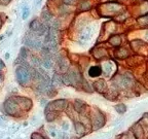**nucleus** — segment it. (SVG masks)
Here are the masks:
<instances>
[{
	"instance_id": "bb28decb",
	"label": "nucleus",
	"mask_w": 148,
	"mask_h": 139,
	"mask_svg": "<svg viewBox=\"0 0 148 139\" xmlns=\"http://www.w3.org/2000/svg\"><path fill=\"white\" fill-rule=\"evenodd\" d=\"M141 122L144 124V125L148 127V114H143V116H142V118H141Z\"/></svg>"
},
{
	"instance_id": "9d476101",
	"label": "nucleus",
	"mask_w": 148,
	"mask_h": 139,
	"mask_svg": "<svg viewBox=\"0 0 148 139\" xmlns=\"http://www.w3.org/2000/svg\"><path fill=\"white\" fill-rule=\"evenodd\" d=\"M133 133H134L137 139H144V131L139 123L135 124L133 126Z\"/></svg>"
},
{
	"instance_id": "f704fd0d",
	"label": "nucleus",
	"mask_w": 148,
	"mask_h": 139,
	"mask_svg": "<svg viewBox=\"0 0 148 139\" xmlns=\"http://www.w3.org/2000/svg\"><path fill=\"white\" fill-rule=\"evenodd\" d=\"M2 81V76H1V74H0V83Z\"/></svg>"
},
{
	"instance_id": "412c9836",
	"label": "nucleus",
	"mask_w": 148,
	"mask_h": 139,
	"mask_svg": "<svg viewBox=\"0 0 148 139\" xmlns=\"http://www.w3.org/2000/svg\"><path fill=\"white\" fill-rule=\"evenodd\" d=\"M119 139H137V138H136V136L134 135V133L127 132V133H125V134L120 135Z\"/></svg>"
},
{
	"instance_id": "a211bd4d",
	"label": "nucleus",
	"mask_w": 148,
	"mask_h": 139,
	"mask_svg": "<svg viewBox=\"0 0 148 139\" xmlns=\"http://www.w3.org/2000/svg\"><path fill=\"white\" fill-rule=\"evenodd\" d=\"M109 43L112 44L113 46H119L120 43H121V39H120V37L118 35H115V36H112L109 39Z\"/></svg>"
},
{
	"instance_id": "423d86ee",
	"label": "nucleus",
	"mask_w": 148,
	"mask_h": 139,
	"mask_svg": "<svg viewBox=\"0 0 148 139\" xmlns=\"http://www.w3.org/2000/svg\"><path fill=\"white\" fill-rule=\"evenodd\" d=\"M30 29L33 31V33L37 35H43L45 32H47V29L40 23L39 21H37V20H34L30 23Z\"/></svg>"
},
{
	"instance_id": "473e14b6",
	"label": "nucleus",
	"mask_w": 148,
	"mask_h": 139,
	"mask_svg": "<svg viewBox=\"0 0 148 139\" xmlns=\"http://www.w3.org/2000/svg\"><path fill=\"white\" fill-rule=\"evenodd\" d=\"M5 58H6V59H8V58H9V54H8V53H7L6 55H5Z\"/></svg>"
},
{
	"instance_id": "20e7f679",
	"label": "nucleus",
	"mask_w": 148,
	"mask_h": 139,
	"mask_svg": "<svg viewBox=\"0 0 148 139\" xmlns=\"http://www.w3.org/2000/svg\"><path fill=\"white\" fill-rule=\"evenodd\" d=\"M92 127H94V129H95V130L102 128L103 126H104V124H105V116H104V114H102L100 110H97L95 114H94V116H92Z\"/></svg>"
},
{
	"instance_id": "2f4dec72",
	"label": "nucleus",
	"mask_w": 148,
	"mask_h": 139,
	"mask_svg": "<svg viewBox=\"0 0 148 139\" xmlns=\"http://www.w3.org/2000/svg\"><path fill=\"white\" fill-rule=\"evenodd\" d=\"M2 1H3L4 3H8L9 1H10V0H2Z\"/></svg>"
},
{
	"instance_id": "393cba45",
	"label": "nucleus",
	"mask_w": 148,
	"mask_h": 139,
	"mask_svg": "<svg viewBox=\"0 0 148 139\" xmlns=\"http://www.w3.org/2000/svg\"><path fill=\"white\" fill-rule=\"evenodd\" d=\"M28 56V50L26 49V47H22L21 49V55H20V57H21L22 59H26Z\"/></svg>"
},
{
	"instance_id": "f8f14e48",
	"label": "nucleus",
	"mask_w": 148,
	"mask_h": 139,
	"mask_svg": "<svg viewBox=\"0 0 148 139\" xmlns=\"http://www.w3.org/2000/svg\"><path fill=\"white\" fill-rule=\"evenodd\" d=\"M102 73V67L100 66H92L88 69V74L90 77H98Z\"/></svg>"
},
{
	"instance_id": "f03ea898",
	"label": "nucleus",
	"mask_w": 148,
	"mask_h": 139,
	"mask_svg": "<svg viewBox=\"0 0 148 139\" xmlns=\"http://www.w3.org/2000/svg\"><path fill=\"white\" fill-rule=\"evenodd\" d=\"M16 78L21 86H26L31 79V72L28 67L20 66L16 69Z\"/></svg>"
},
{
	"instance_id": "c9c22d12",
	"label": "nucleus",
	"mask_w": 148,
	"mask_h": 139,
	"mask_svg": "<svg viewBox=\"0 0 148 139\" xmlns=\"http://www.w3.org/2000/svg\"><path fill=\"white\" fill-rule=\"evenodd\" d=\"M0 27H1V19H0Z\"/></svg>"
},
{
	"instance_id": "a878e982",
	"label": "nucleus",
	"mask_w": 148,
	"mask_h": 139,
	"mask_svg": "<svg viewBox=\"0 0 148 139\" xmlns=\"http://www.w3.org/2000/svg\"><path fill=\"white\" fill-rule=\"evenodd\" d=\"M29 14H30V10H29V8H28L27 6L24 7V9H23V16H22V18H23L24 20H26V19L29 17Z\"/></svg>"
},
{
	"instance_id": "7ed1b4c3",
	"label": "nucleus",
	"mask_w": 148,
	"mask_h": 139,
	"mask_svg": "<svg viewBox=\"0 0 148 139\" xmlns=\"http://www.w3.org/2000/svg\"><path fill=\"white\" fill-rule=\"evenodd\" d=\"M67 106H68V102L65 99L56 100V101L51 102V103H49V104L46 105L45 114L51 112V111H56V112H58V111H64L65 109L67 108Z\"/></svg>"
},
{
	"instance_id": "aec40b11",
	"label": "nucleus",
	"mask_w": 148,
	"mask_h": 139,
	"mask_svg": "<svg viewBox=\"0 0 148 139\" xmlns=\"http://www.w3.org/2000/svg\"><path fill=\"white\" fill-rule=\"evenodd\" d=\"M114 108H115V110L117 111L118 114H125V110H127V107H125V105L123 104V103L115 105V106H114Z\"/></svg>"
},
{
	"instance_id": "2eb2a0df",
	"label": "nucleus",
	"mask_w": 148,
	"mask_h": 139,
	"mask_svg": "<svg viewBox=\"0 0 148 139\" xmlns=\"http://www.w3.org/2000/svg\"><path fill=\"white\" fill-rule=\"evenodd\" d=\"M42 64H43V66L46 68V69H49V68H51V66H53V60H51V58L49 57V53H47V56H46L45 58L43 59V61H42Z\"/></svg>"
},
{
	"instance_id": "b1692460",
	"label": "nucleus",
	"mask_w": 148,
	"mask_h": 139,
	"mask_svg": "<svg viewBox=\"0 0 148 139\" xmlns=\"http://www.w3.org/2000/svg\"><path fill=\"white\" fill-rule=\"evenodd\" d=\"M42 18H43L44 21L49 22L51 20V14H49V12H42Z\"/></svg>"
},
{
	"instance_id": "cd10ccee",
	"label": "nucleus",
	"mask_w": 148,
	"mask_h": 139,
	"mask_svg": "<svg viewBox=\"0 0 148 139\" xmlns=\"http://www.w3.org/2000/svg\"><path fill=\"white\" fill-rule=\"evenodd\" d=\"M5 68V64L1 59H0V70H3Z\"/></svg>"
},
{
	"instance_id": "0eeeda50",
	"label": "nucleus",
	"mask_w": 148,
	"mask_h": 139,
	"mask_svg": "<svg viewBox=\"0 0 148 139\" xmlns=\"http://www.w3.org/2000/svg\"><path fill=\"white\" fill-rule=\"evenodd\" d=\"M24 42H25L26 45L30 46L32 49H39V47H41V42L37 39V37L33 36V35H26Z\"/></svg>"
},
{
	"instance_id": "4468645a",
	"label": "nucleus",
	"mask_w": 148,
	"mask_h": 139,
	"mask_svg": "<svg viewBox=\"0 0 148 139\" xmlns=\"http://www.w3.org/2000/svg\"><path fill=\"white\" fill-rule=\"evenodd\" d=\"M92 55H94V57L96 59H102L103 57H105L107 55V52L104 49L99 47V49H96L92 51Z\"/></svg>"
},
{
	"instance_id": "f3484780",
	"label": "nucleus",
	"mask_w": 148,
	"mask_h": 139,
	"mask_svg": "<svg viewBox=\"0 0 148 139\" xmlns=\"http://www.w3.org/2000/svg\"><path fill=\"white\" fill-rule=\"evenodd\" d=\"M58 65H59V67H60L62 70H66L68 68V63H67V61H66V59H65L64 57H59Z\"/></svg>"
},
{
	"instance_id": "ddd939ff",
	"label": "nucleus",
	"mask_w": 148,
	"mask_h": 139,
	"mask_svg": "<svg viewBox=\"0 0 148 139\" xmlns=\"http://www.w3.org/2000/svg\"><path fill=\"white\" fill-rule=\"evenodd\" d=\"M74 128H75V132L78 135H82L86 133V126L83 125V123H81V122H75Z\"/></svg>"
},
{
	"instance_id": "9b49d317",
	"label": "nucleus",
	"mask_w": 148,
	"mask_h": 139,
	"mask_svg": "<svg viewBox=\"0 0 148 139\" xmlns=\"http://www.w3.org/2000/svg\"><path fill=\"white\" fill-rule=\"evenodd\" d=\"M90 35H92V33H90V28H86V29H83L82 32H81L80 34V40H79V42L80 43H83V42L88 41V39H90Z\"/></svg>"
},
{
	"instance_id": "c756f323",
	"label": "nucleus",
	"mask_w": 148,
	"mask_h": 139,
	"mask_svg": "<svg viewBox=\"0 0 148 139\" xmlns=\"http://www.w3.org/2000/svg\"><path fill=\"white\" fill-rule=\"evenodd\" d=\"M63 2H64L65 4H70V3L72 2V0H63Z\"/></svg>"
},
{
	"instance_id": "1a4fd4ad",
	"label": "nucleus",
	"mask_w": 148,
	"mask_h": 139,
	"mask_svg": "<svg viewBox=\"0 0 148 139\" xmlns=\"http://www.w3.org/2000/svg\"><path fill=\"white\" fill-rule=\"evenodd\" d=\"M73 106H74L75 111L78 112V114H84V111H86V104L82 100H79V99H76L74 101Z\"/></svg>"
},
{
	"instance_id": "6ab92c4d",
	"label": "nucleus",
	"mask_w": 148,
	"mask_h": 139,
	"mask_svg": "<svg viewBox=\"0 0 148 139\" xmlns=\"http://www.w3.org/2000/svg\"><path fill=\"white\" fill-rule=\"evenodd\" d=\"M57 116H58V112H56V111H51V112L45 114V118L47 122H53L57 118Z\"/></svg>"
},
{
	"instance_id": "4be33fe9",
	"label": "nucleus",
	"mask_w": 148,
	"mask_h": 139,
	"mask_svg": "<svg viewBox=\"0 0 148 139\" xmlns=\"http://www.w3.org/2000/svg\"><path fill=\"white\" fill-rule=\"evenodd\" d=\"M104 70H105V73H106L107 76H109L111 71H112V66H111V64L109 62H107L104 64Z\"/></svg>"
},
{
	"instance_id": "39448f33",
	"label": "nucleus",
	"mask_w": 148,
	"mask_h": 139,
	"mask_svg": "<svg viewBox=\"0 0 148 139\" xmlns=\"http://www.w3.org/2000/svg\"><path fill=\"white\" fill-rule=\"evenodd\" d=\"M14 99H16V101L18 104V106L21 107V109H23V110L29 111L31 108H32L33 103H32V101H31V99H29L28 97L16 96V97H14Z\"/></svg>"
},
{
	"instance_id": "dca6fc26",
	"label": "nucleus",
	"mask_w": 148,
	"mask_h": 139,
	"mask_svg": "<svg viewBox=\"0 0 148 139\" xmlns=\"http://www.w3.org/2000/svg\"><path fill=\"white\" fill-rule=\"evenodd\" d=\"M90 7H92V4H90V2L88 0H83L82 2L79 4V9H80L81 12H86Z\"/></svg>"
},
{
	"instance_id": "5701e85b",
	"label": "nucleus",
	"mask_w": 148,
	"mask_h": 139,
	"mask_svg": "<svg viewBox=\"0 0 148 139\" xmlns=\"http://www.w3.org/2000/svg\"><path fill=\"white\" fill-rule=\"evenodd\" d=\"M31 139H46L42 134H40L39 132H34L31 134Z\"/></svg>"
},
{
	"instance_id": "f257e3e1",
	"label": "nucleus",
	"mask_w": 148,
	"mask_h": 139,
	"mask_svg": "<svg viewBox=\"0 0 148 139\" xmlns=\"http://www.w3.org/2000/svg\"><path fill=\"white\" fill-rule=\"evenodd\" d=\"M4 114L10 116H18L21 114V107L16 103L14 97H10L4 101L2 105Z\"/></svg>"
},
{
	"instance_id": "72a5a7b5",
	"label": "nucleus",
	"mask_w": 148,
	"mask_h": 139,
	"mask_svg": "<svg viewBox=\"0 0 148 139\" xmlns=\"http://www.w3.org/2000/svg\"><path fill=\"white\" fill-rule=\"evenodd\" d=\"M145 36H146V39H147V40H148V32H147V33H146V35H145Z\"/></svg>"
},
{
	"instance_id": "6e6552de",
	"label": "nucleus",
	"mask_w": 148,
	"mask_h": 139,
	"mask_svg": "<svg viewBox=\"0 0 148 139\" xmlns=\"http://www.w3.org/2000/svg\"><path fill=\"white\" fill-rule=\"evenodd\" d=\"M92 86H94L95 90L97 91L98 93H100V94H105V93H107V90H108V89H107V85L104 79L96 81Z\"/></svg>"
},
{
	"instance_id": "c85d7f7f",
	"label": "nucleus",
	"mask_w": 148,
	"mask_h": 139,
	"mask_svg": "<svg viewBox=\"0 0 148 139\" xmlns=\"http://www.w3.org/2000/svg\"><path fill=\"white\" fill-rule=\"evenodd\" d=\"M63 129L64 130L69 129V125H68V123H63Z\"/></svg>"
},
{
	"instance_id": "7c9ffc66",
	"label": "nucleus",
	"mask_w": 148,
	"mask_h": 139,
	"mask_svg": "<svg viewBox=\"0 0 148 139\" xmlns=\"http://www.w3.org/2000/svg\"><path fill=\"white\" fill-rule=\"evenodd\" d=\"M65 139H78V138H76V137H73V136H68L67 138H65Z\"/></svg>"
}]
</instances>
